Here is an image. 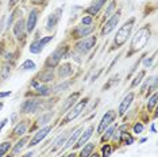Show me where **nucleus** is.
Wrapping results in <instances>:
<instances>
[{"label": "nucleus", "instance_id": "f257e3e1", "mask_svg": "<svg viewBox=\"0 0 158 157\" xmlns=\"http://www.w3.org/2000/svg\"><path fill=\"white\" fill-rule=\"evenodd\" d=\"M150 35H152V30H150L149 24H146V26L139 28V30L135 33L134 37H132L131 46H130V53H128V54H132V53H135V52L142 50V49L146 46L147 42H149Z\"/></svg>", "mask_w": 158, "mask_h": 157}, {"label": "nucleus", "instance_id": "f03ea898", "mask_svg": "<svg viewBox=\"0 0 158 157\" xmlns=\"http://www.w3.org/2000/svg\"><path fill=\"white\" fill-rule=\"evenodd\" d=\"M134 22H135V18H131L128 22H126L123 26L118 30L116 35H115V39H114V49H119L127 42V39L130 38V35H131L132 27H134Z\"/></svg>", "mask_w": 158, "mask_h": 157}, {"label": "nucleus", "instance_id": "7ed1b4c3", "mask_svg": "<svg viewBox=\"0 0 158 157\" xmlns=\"http://www.w3.org/2000/svg\"><path fill=\"white\" fill-rule=\"evenodd\" d=\"M66 53H68V46L60 45L58 48H57L56 50L48 57V60H46V62H45L46 68H52V69H53L54 66H57L60 64L61 60L66 57Z\"/></svg>", "mask_w": 158, "mask_h": 157}, {"label": "nucleus", "instance_id": "20e7f679", "mask_svg": "<svg viewBox=\"0 0 158 157\" xmlns=\"http://www.w3.org/2000/svg\"><path fill=\"white\" fill-rule=\"evenodd\" d=\"M88 100L89 99L88 98H84L81 102H78L74 107H70L69 108V111H66V115L64 117V119H62V123H68V122H72L73 119H76V118L80 115V114L82 112V110L87 107L88 104Z\"/></svg>", "mask_w": 158, "mask_h": 157}, {"label": "nucleus", "instance_id": "39448f33", "mask_svg": "<svg viewBox=\"0 0 158 157\" xmlns=\"http://www.w3.org/2000/svg\"><path fill=\"white\" fill-rule=\"evenodd\" d=\"M41 107H42V100H38V99H27L20 106V111L23 114H33V112L39 111Z\"/></svg>", "mask_w": 158, "mask_h": 157}, {"label": "nucleus", "instance_id": "423d86ee", "mask_svg": "<svg viewBox=\"0 0 158 157\" xmlns=\"http://www.w3.org/2000/svg\"><path fill=\"white\" fill-rule=\"evenodd\" d=\"M95 45H96V37H85L76 44V49L82 54H85L89 50H92Z\"/></svg>", "mask_w": 158, "mask_h": 157}, {"label": "nucleus", "instance_id": "0eeeda50", "mask_svg": "<svg viewBox=\"0 0 158 157\" xmlns=\"http://www.w3.org/2000/svg\"><path fill=\"white\" fill-rule=\"evenodd\" d=\"M115 119H116V111H114V110H110V111H107V112L103 115L102 121H100V123H99L98 133H99V134L104 133V130H106L107 127H110V125L112 123Z\"/></svg>", "mask_w": 158, "mask_h": 157}, {"label": "nucleus", "instance_id": "6e6552de", "mask_svg": "<svg viewBox=\"0 0 158 157\" xmlns=\"http://www.w3.org/2000/svg\"><path fill=\"white\" fill-rule=\"evenodd\" d=\"M119 19H120V11H118V12H115L114 16H111L110 19L107 20V23L104 24L103 28H102V35L103 37H106L107 34H110L111 31L116 27V24L119 23Z\"/></svg>", "mask_w": 158, "mask_h": 157}, {"label": "nucleus", "instance_id": "1a4fd4ad", "mask_svg": "<svg viewBox=\"0 0 158 157\" xmlns=\"http://www.w3.org/2000/svg\"><path fill=\"white\" fill-rule=\"evenodd\" d=\"M53 39V35H48V37H44L42 39H38V41H34L33 44L30 45V53L33 54H38L44 50V48L49 44L50 41Z\"/></svg>", "mask_w": 158, "mask_h": 157}, {"label": "nucleus", "instance_id": "9d476101", "mask_svg": "<svg viewBox=\"0 0 158 157\" xmlns=\"http://www.w3.org/2000/svg\"><path fill=\"white\" fill-rule=\"evenodd\" d=\"M50 131H52V126H45V127H42L41 130H38L37 133H35V135L33 137V140L30 141V144H28V146H35V145H38L39 142H41L44 138L48 135Z\"/></svg>", "mask_w": 158, "mask_h": 157}, {"label": "nucleus", "instance_id": "9b49d317", "mask_svg": "<svg viewBox=\"0 0 158 157\" xmlns=\"http://www.w3.org/2000/svg\"><path fill=\"white\" fill-rule=\"evenodd\" d=\"M62 7H60V8H57L54 12L52 14V15L49 16V19H48V30H53L57 24H58L60 22V19H61V16H62Z\"/></svg>", "mask_w": 158, "mask_h": 157}, {"label": "nucleus", "instance_id": "f8f14e48", "mask_svg": "<svg viewBox=\"0 0 158 157\" xmlns=\"http://www.w3.org/2000/svg\"><path fill=\"white\" fill-rule=\"evenodd\" d=\"M132 100H134V92H128V94L122 99V102L119 104V110H118V111H119V115H124L126 111L128 110V107L131 106Z\"/></svg>", "mask_w": 158, "mask_h": 157}, {"label": "nucleus", "instance_id": "ddd939ff", "mask_svg": "<svg viewBox=\"0 0 158 157\" xmlns=\"http://www.w3.org/2000/svg\"><path fill=\"white\" fill-rule=\"evenodd\" d=\"M37 20H38V10H31V11L28 12L27 22H26V30L28 33H31V31L35 28Z\"/></svg>", "mask_w": 158, "mask_h": 157}, {"label": "nucleus", "instance_id": "4468645a", "mask_svg": "<svg viewBox=\"0 0 158 157\" xmlns=\"http://www.w3.org/2000/svg\"><path fill=\"white\" fill-rule=\"evenodd\" d=\"M93 130H95V129H93V126H89L88 129L84 131V133H82V134H80V137H78V140L76 141V145H74V148H76V149L81 148V146L84 145L85 142H87V141L89 140V138L92 137V133H93Z\"/></svg>", "mask_w": 158, "mask_h": 157}, {"label": "nucleus", "instance_id": "2eb2a0df", "mask_svg": "<svg viewBox=\"0 0 158 157\" xmlns=\"http://www.w3.org/2000/svg\"><path fill=\"white\" fill-rule=\"evenodd\" d=\"M93 31V26H84V24H81V26H78L74 28V37L76 38H85L87 35H89Z\"/></svg>", "mask_w": 158, "mask_h": 157}, {"label": "nucleus", "instance_id": "dca6fc26", "mask_svg": "<svg viewBox=\"0 0 158 157\" xmlns=\"http://www.w3.org/2000/svg\"><path fill=\"white\" fill-rule=\"evenodd\" d=\"M53 77H54L53 69H52V68H46V69H44L37 76V80L39 81V83H48V81H52L53 80Z\"/></svg>", "mask_w": 158, "mask_h": 157}, {"label": "nucleus", "instance_id": "f3484780", "mask_svg": "<svg viewBox=\"0 0 158 157\" xmlns=\"http://www.w3.org/2000/svg\"><path fill=\"white\" fill-rule=\"evenodd\" d=\"M74 72L73 66H72V64H64V65H61L58 68V77L61 78H65V77H69L72 76Z\"/></svg>", "mask_w": 158, "mask_h": 157}, {"label": "nucleus", "instance_id": "a211bd4d", "mask_svg": "<svg viewBox=\"0 0 158 157\" xmlns=\"http://www.w3.org/2000/svg\"><path fill=\"white\" fill-rule=\"evenodd\" d=\"M106 2H107V0H95V2L92 3V6L87 10V12L89 14V16H95L96 14L102 10V7L106 4Z\"/></svg>", "mask_w": 158, "mask_h": 157}, {"label": "nucleus", "instance_id": "6ab92c4d", "mask_svg": "<svg viewBox=\"0 0 158 157\" xmlns=\"http://www.w3.org/2000/svg\"><path fill=\"white\" fill-rule=\"evenodd\" d=\"M78 96H80V92H74V94H72L69 98L66 99V102L64 103V106H62V111L64 112H66L70 107H73V104L76 103V100L78 99Z\"/></svg>", "mask_w": 158, "mask_h": 157}, {"label": "nucleus", "instance_id": "aec40b11", "mask_svg": "<svg viewBox=\"0 0 158 157\" xmlns=\"http://www.w3.org/2000/svg\"><path fill=\"white\" fill-rule=\"evenodd\" d=\"M82 133V129H78V130H76V131H74V133L73 134H72L70 135V137L69 138H68V140H66V142H65V145H64L62 146V151H65V149H68V148H70V146L72 145H73L74 144V142H76L77 140H78V137H80V134Z\"/></svg>", "mask_w": 158, "mask_h": 157}, {"label": "nucleus", "instance_id": "412c9836", "mask_svg": "<svg viewBox=\"0 0 158 157\" xmlns=\"http://www.w3.org/2000/svg\"><path fill=\"white\" fill-rule=\"evenodd\" d=\"M24 28H26L24 20H23V19H19V20H18V22L15 23V27H14V34H15L18 38L23 37V34H24Z\"/></svg>", "mask_w": 158, "mask_h": 157}, {"label": "nucleus", "instance_id": "4be33fe9", "mask_svg": "<svg viewBox=\"0 0 158 157\" xmlns=\"http://www.w3.org/2000/svg\"><path fill=\"white\" fill-rule=\"evenodd\" d=\"M28 142V137H23L22 140H19L16 142V145L14 146V149H12V152H11V157H14V156H16L18 153H19L22 149L26 146V144Z\"/></svg>", "mask_w": 158, "mask_h": 157}, {"label": "nucleus", "instance_id": "5701e85b", "mask_svg": "<svg viewBox=\"0 0 158 157\" xmlns=\"http://www.w3.org/2000/svg\"><path fill=\"white\" fill-rule=\"evenodd\" d=\"M26 130H27V121H22V122H19L14 127L12 134L14 135H23L26 133Z\"/></svg>", "mask_w": 158, "mask_h": 157}, {"label": "nucleus", "instance_id": "b1692460", "mask_svg": "<svg viewBox=\"0 0 158 157\" xmlns=\"http://www.w3.org/2000/svg\"><path fill=\"white\" fill-rule=\"evenodd\" d=\"M68 137H69V131H65V133L60 134L58 137H57V140L54 141V148H53V151H56V149L61 148V146H62V144H65V142H66Z\"/></svg>", "mask_w": 158, "mask_h": 157}, {"label": "nucleus", "instance_id": "393cba45", "mask_svg": "<svg viewBox=\"0 0 158 157\" xmlns=\"http://www.w3.org/2000/svg\"><path fill=\"white\" fill-rule=\"evenodd\" d=\"M35 90H37V94L41 96H48L50 92L53 91L52 87H49V85H46V84H41V83L35 87Z\"/></svg>", "mask_w": 158, "mask_h": 157}, {"label": "nucleus", "instance_id": "a878e982", "mask_svg": "<svg viewBox=\"0 0 158 157\" xmlns=\"http://www.w3.org/2000/svg\"><path fill=\"white\" fill-rule=\"evenodd\" d=\"M93 149H95V144H87L80 152V157H89L92 155Z\"/></svg>", "mask_w": 158, "mask_h": 157}, {"label": "nucleus", "instance_id": "bb28decb", "mask_svg": "<svg viewBox=\"0 0 158 157\" xmlns=\"http://www.w3.org/2000/svg\"><path fill=\"white\" fill-rule=\"evenodd\" d=\"M116 127H118V125H112V126H110L108 129L106 130V133H104V135L102 137V141L103 142H106V141H108L111 137L114 135V133H115V130H116Z\"/></svg>", "mask_w": 158, "mask_h": 157}, {"label": "nucleus", "instance_id": "cd10ccee", "mask_svg": "<svg viewBox=\"0 0 158 157\" xmlns=\"http://www.w3.org/2000/svg\"><path fill=\"white\" fill-rule=\"evenodd\" d=\"M52 118H53V112H46L44 115H41L38 119V126H44V125L49 123L52 121Z\"/></svg>", "mask_w": 158, "mask_h": 157}, {"label": "nucleus", "instance_id": "c85d7f7f", "mask_svg": "<svg viewBox=\"0 0 158 157\" xmlns=\"http://www.w3.org/2000/svg\"><path fill=\"white\" fill-rule=\"evenodd\" d=\"M157 100H158V95H157V92H154V94L152 95V98L149 99V103H147V108H149L150 111H152L153 108H156Z\"/></svg>", "mask_w": 158, "mask_h": 157}, {"label": "nucleus", "instance_id": "c756f323", "mask_svg": "<svg viewBox=\"0 0 158 157\" xmlns=\"http://www.w3.org/2000/svg\"><path fill=\"white\" fill-rule=\"evenodd\" d=\"M20 69L22 70H33V69H35V62L31 61V60H26V61L20 65Z\"/></svg>", "mask_w": 158, "mask_h": 157}, {"label": "nucleus", "instance_id": "7c9ffc66", "mask_svg": "<svg viewBox=\"0 0 158 157\" xmlns=\"http://www.w3.org/2000/svg\"><path fill=\"white\" fill-rule=\"evenodd\" d=\"M120 141L123 142L124 145H131L132 142H134V137H132V135H131L130 133H127V131H126V133H124L123 135H122Z\"/></svg>", "mask_w": 158, "mask_h": 157}, {"label": "nucleus", "instance_id": "2f4dec72", "mask_svg": "<svg viewBox=\"0 0 158 157\" xmlns=\"http://www.w3.org/2000/svg\"><path fill=\"white\" fill-rule=\"evenodd\" d=\"M143 76H145V70H141V72H139V73L134 77V80H132V83H131V88H134V87H136V85L141 84V81H142Z\"/></svg>", "mask_w": 158, "mask_h": 157}, {"label": "nucleus", "instance_id": "473e14b6", "mask_svg": "<svg viewBox=\"0 0 158 157\" xmlns=\"http://www.w3.org/2000/svg\"><path fill=\"white\" fill-rule=\"evenodd\" d=\"M10 149H11V142H2V144H0V157H3L6 155L7 152L10 151Z\"/></svg>", "mask_w": 158, "mask_h": 157}, {"label": "nucleus", "instance_id": "72a5a7b5", "mask_svg": "<svg viewBox=\"0 0 158 157\" xmlns=\"http://www.w3.org/2000/svg\"><path fill=\"white\" fill-rule=\"evenodd\" d=\"M112 153V146L110 144H106L102 146V157H110Z\"/></svg>", "mask_w": 158, "mask_h": 157}, {"label": "nucleus", "instance_id": "f704fd0d", "mask_svg": "<svg viewBox=\"0 0 158 157\" xmlns=\"http://www.w3.org/2000/svg\"><path fill=\"white\" fill-rule=\"evenodd\" d=\"M72 84V80H66V81H64V83H61L58 84L57 87L54 88V92H61V91H65L68 87Z\"/></svg>", "mask_w": 158, "mask_h": 157}, {"label": "nucleus", "instance_id": "c9c22d12", "mask_svg": "<svg viewBox=\"0 0 158 157\" xmlns=\"http://www.w3.org/2000/svg\"><path fill=\"white\" fill-rule=\"evenodd\" d=\"M10 73H11V66H10V65H4L2 68V78H3V80L8 78Z\"/></svg>", "mask_w": 158, "mask_h": 157}, {"label": "nucleus", "instance_id": "e433bc0d", "mask_svg": "<svg viewBox=\"0 0 158 157\" xmlns=\"http://www.w3.org/2000/svg\"><path fill=\"white\" fill-rule=\"evenodd\" d=\"M143 123H141V122H136L135 125H134V127H132V133L134 134H141L142 131H143Z\"/></svg>", "mask_w": 158, "mask_h": 157}, {"label": "nucleus", "instance_id": "4c0bfd02", "mask_svg": "<svg viewBox=\"0 0 158 157\" xmlns=\"http://www.w3.org/2000/svg\"><path fill=\"white\" fill-rule=\"evenodd\" d=\"M118 77H119V76H118V74H115V76H112V77H111L110 80H108V83H107V84H104V87H103V91H107V90H108V88L111 87V85H114V83H115V81H118Z\"/></svg>", "mask_w": 158, "mask_h": 157}, {"label": "nucleus", "instance_id": "58836bf2", "mask_svg": "<svg viewBox=\"0 0 158 157\" xmlns=\"http://www.w3.org/2000/svg\"><path fill=\"white\" fill-rule=\"evenodd\" d=\"M115 7H116V2H115V0H114V2H112V3H111V4H110V7H108V8L106 10V14H104V16H106V18H108V16L111 15V14H112V11H114V10H115Z\"/></svg>", "mask_w": 158, "mask_h": 157}, {"label": "nucleus", "instance_id": "ea45409f", "mask_svg": "<svg viewBox=\"0 0 158 157\" xmlns=\"http://www.w3.org/2000/svg\"><path fill=\"white\" fill-rule=\"evenodd\" d=\"M18 12H19V10H15V11H14V12L11 14V15H10V18H8V22H7V24H6V28H7V30H8V28L11 27V23H12V20L15 19V16H16V14H18Z\"/></svg>", "mask_w": 158, "mask_h": 157}, {"label": "nucleus", "instance_id": "a19ab883", "mask_svg": "<svg viewBox=\"0 0 158 157\" xmlns=\"http://www.w3.org/2000/svg\"><path fill=\"white\" fill-rule=\"evenodd\" d=\"M81 23L84 24V26H91V24H93V18L92 16H84L81 19Z\"/></svg>", "mask_w": 158, "mask_h": 157}, {"label": "nucleus", "instance_id": "79ce46f5", "mask_svg": "<svg viewBox=\"0 0 158 157\" xmlns=\"http://www.w3.org/2000/svg\"><path fill=\"white\" fill-rule=\"evenodd\" d=\"M153 60H154V56H153V57H150V58H143L142 61H143V65H145V68H149L150 65H152Z\"/></svg>", "mask_w": 158, "mask_h": 157}, {"label": "nucleus", "instance_id": "37998d69", "mask_svg": "<svg viewBox=\"0 0 158 157\" xmlns=\"http://www.w3.org/2000/svg\"><path fill=\"white\" fill-rule=\"evenodd\" d=\"M152 80H153V77H150L149 80H146V83L143 84V87H142V90H141L142 92H145V91H146V88H147V87H150V83H152Z\"/></svg>", "mask_w": 158, "mask_h": 157}, {"label": "nucleus", "instance_id": "c03bdc74", "mask_svg": "<svg viewBox=\"0 0 158 157\" xmlns=\"http://www.w3.org/2000/svg\"><path fill=\"white\" fill-rule=\"evenodd\" d=\"M102 72H103V69H99L98 72H96L95 74H93V76H92V80H91L92 83H93V81H96V80H98V77L100 76V73H102Z\"/></svg>", "mask_w": 158, "mask_h": 157}, {"label": "nucleus", "instance_id": "a18cd8bd", "mask_svg": "<svg viewBox=\"0 0 158 157\" xmlns=\"http://www.w3.org/2000/svg\"><path fill=\"white\" fill-rule=\"evenodd\" d=\"M12 92L11 91H7V92H0V98H7V96H11Z\"/></svg>", "mask_w": 158, "mask_h": 157}, {"label": "nucleus", "instance_id": "49530a36", "mask_svg": "<svg viewBox=\"0 0 158 157\" xmlns=\"http://www.w3.org/2000/svg\"><path fill=\"white\" fill-rule=\"evenodd\" d=\"M18 3H19V0H10V8H14Z\"/></svg>", "mask_w": 158, "mask_h": 157}, {"label": "nucleus", "instance_id": "de8ad7c7", "mask_svg": "<svg viewBox=\"0 0 158 157\" xmlns=\"http://www.w3.org/2000/svg\"><path fill=\"white\" fill-rule=\"evenodd\" d=\"M7 122H8V119H7V118H4V119H3L2 122H0V131H2V129L6 126V123H7Z\"/></svg>", "mask_w": 158, "mask_h": 157}, {"label": "nucleus", "instance_id": "09e8293b", "mask_svg": "<svg viewBox=\"0 0 158 157\" xmlns=\"http://www.w3.org/2000/svg\"><path fill=\"white\" fill-rule=\"evenodd\" d=\"M3 28H4V16H3L2 19H0V34H2Z\"/></svg>", "mask_w": 158, "mask_h": 157}, {"label": "nucleus", "instance_id": "8fccbe9b", "mask_svg": "<svg viewBox=\"0 0 158 157\" xmlns=\"http://www.w3.org/2000/svg\"><path fill=\"white\" fill-rule=\"evenodd\" d=\"M12 58H14L12 53H7V54H6V60H7V61H12Z\"/></svg>", "mask_w": 158, "mask_h": 157}, {"label": "nucleus", "instance_id": "3c124183", "mask_svg": "<svg viewBox=\"0 0 158 157\" xmlns=\"http://www.w3.org/2000/svg\"><path fill=\"white\" fill-rule=\"evenodd\" d=\"M3 49H4V44H3V42H0V56H2Z\"/></svg>", "mask_w": 158, "mask_h": 157}, {"label": "nucleus", "instance_id": "603ef678", "mask_svg": "<svg viewBox=\"0 0 158 157\" xmlns=\"http://www.w3.org/2000/svg\"><path fill=\"white\" fill-rule=\"evenodd\" d=\"M156 129H157V127H156V122H154L152 125V133H156Z\"/></svg>", "mask_w": 158, "mask_h": 157}, {"label": "nucleus", "instance_id": "864d4df0", "mask_svg": "<svg viewBox=\"0 0 158 157\" xmlns=\"http://www.w3.org/2000/svg\"><path fill=\"white\" fill-rule=\"evenodd\" d=\"M33 155H34V153L30 152V153H27V155H24V156H22V157H33Z\"/></svg>", "mask_w": 158, "mask_h": 157}, {"label": "nucleus", "instance_id": "5fc2aeb1", "mask_svg": "<svg viewBox=\"0 0 158 157\" xmlns=\"http://www.w3.org/2000/svg\"><path fill=\"white\" fill-rule=\"evenodd\" d=\"M89 157H100V155H98V153H92Z\"/></svg>", "mask_w": 158, "mask_h": 157}, {"label": "nucleus", "instance_id": "6e6d98bb", "mask_svg": "<svg viewBox=\"0 0 158 157\" xmlns=\"http://www.w3.org/2000/svg\"><path fill=\"white\" fill-rule=\"evenodd\" d=\"M66 157H76V153H69Z\"/></svg>", "mask_w": 158, "mask_h": 157}, {"label": "nucleus", "instance_id": "4d7b16f0", "mask_svg": "<svg viewBox=\"0 0 158 157\" xmlns=\"http://www.w3.org/2000/svg\"><path fill=\"white\" fill-rule=\"evenodd\" d=\"M33 2H34V4H39V3H41L42 0H33Z\"/></svg>", "mask_w": 158, "mask_h": 157}, {"label": "nucleus", "instance_id": "13d9d810", "mask_svg": "<svg viewBox=\"0 0 158 157\" xmlns=\"http://www.w3.org/2000/svg\"><path fill=\"white\" fill-rule=\"evenodd\" d=\"M3 108V103H0V110H2Z\"/></svg>", "mask_w": 158, "mask_h": 157}]
</instances>
